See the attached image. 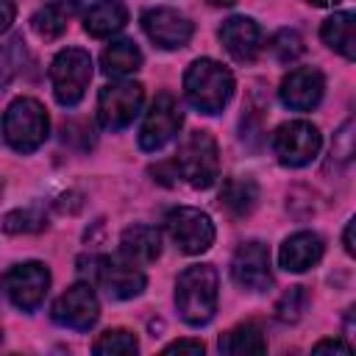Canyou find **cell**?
<instances>
[{
    "mask_svg": "<svg viewBox=\"0 0 356 356\" xmlns=\"http://www.w3.org/2000/svg\"><path fill=\"white\" fill-rule=\"evenodd\" d=\"M184 92L197 111L217 114L234 95V75L214 58H195L184 75Z\"/></svg>",
    "mask_w": 356,
    "mask_h": 356,
    "instance_id": "cell-2",
    "label": "cell"
},
{
    "mask_svg": "<svg viewBox=\"0 0 356 356\" xmlns=\"http://www.w3.org/2000/svg\"><path fill=\"white\" fill-rule=\"evenodd\" d=\"M164 353H203V342H197V339H178V342H170L167 348H164Z\"/></svg>",
    "mask_w": 356,
    "mask_h": 356,
    "instance_id": "cell-29",
    "label": "cell"
},
{
    "mask_svg": "<svg viewBox=\"0 0 356 356\" xmlns=\"http://www.w3.org/2000/svg\"><path fill=\"white\" fill-rule=\"evenodd\" d=\"M220 42L236 61H253L261 50V31L250 17H231L220 28Z\"/></svg>",
    "mask_w": 356,
    "mask_h": 356,
    "instance_id": "cell-16",
    "label": "cell"
},
{
    "mask_svg": "<svg viewBox=\"0 0 356 356\" xmlns=\"http://www.w3.org/2000/svg\"><path fill=\"white\" fill-rule=\"evenodd\" d=\"M145 100L142 83L136 81H117L100 89L97 97V120L106 131H120L134 122Z\"/></svg>",
    "mask_w": 356,
    "mask_h": 356,
    "instance_id": "cell-7",
    "label": "cell"
},
{
    "mask_svg": "<svg viewBox=\"0 0 356 356\" xmlns=\"http://www.w3.org/2000/svg\"><path fill=\"white\" fill-rule=\"evenodd\" d=\"M231 275L234 281L248 292H264L273 284L270 273V250L261 242H245L236 248L231 259Z\"/></svg>",
    "mask_w": 356,
    "mask_h": 356,
    "instance_id": "cell-13",
    "label": "cell"
},
{
    "mask_svg": "<svg viewBox=\"0 0 356 356\" xmlns=\"http://www.w3.org/2000/svg\"><path fill=\"white\" fill-rule=\"evenodd\" d=\"M270 53H273L281 64H289V61L300 58V53H303V39H300V33L292 31V28L278 31V33L270 39Z\"/></svg>",
    "mask_w": 356,
    "mask_h": 356,
    "instance_id": "cell-27",
    "label": "cell"
},
{
    "mask_svg": "<svg viewBox=\"0 0 356 356\" xmlns=\"http://www.w3.org/2000/svg\"><path fill=\"white\" fill-rule=\"evenodd\" d=\"M120 253L134 264H150L161 256V234L153 225H131L120 236Z\"/></svg>",
    "mask_w": 356,
    "mask_h": 356,
    "instance_id": "cell-18",
    "label": "cell"
},
{
    "mask_svg": "<svg viewBox=\"0 0 356 356\" xmlns=\"http://www.w3.org/2000/svg\"><path fill=\"white\" fill-rule=\"evenodd\" d=\"M128 22V11L120 0H97L89 6V11L83 14V28L89 36H111L117 33L122 25Z\"/></svg>",
    "mask_w": 356,
    "mask_h": 356,
    "instance_id": "cell-20",
    "label": "cell"
},
{
    "mask_svg": "<svg viewBox=\"0 0 356 356\" xmlns=\"http://www.w3.org/2000/svg\"><path fill=\"white\" fill-rule=\"evenodd\" d=\"M217 270L211 264H192L175 281V306L184 323L203 325L217 312Z\"/></svg>",
    "mask_w": 356,
    "mask_h": 356,
    "instance_id": "cell-1",
    "label": "cell"
},
{
    "mask_svg": "<svg viewBox=\"0 0 356 356\" xmlns=\"http://www.w3.org/2000/svg\"><path fill=\"white\" fill-rule=\"evenodd\" d=\"M175 170L178 175L195 186V189H209L217 175H220V159H217V142L206 131H192L186 139L178 145L175 156Z\"/></svg>",
    "mask_w": 356,
    "mask_h": 356,
    "instance_id": "cell-4",
    "label": "cell"
},
{
    "mask_svg": "<svg viewBox=\"0 0 356 356\" xmlns=\"http://www.w3.org/2000/svg\"><path fill=\"white\" fill-rule=\"evenodd\" d=\"M95 281L100 284V289L114 298V300H128L136 298L145 289V273L139 270V264H134L131 259L120 256H103L95 261Z\"/></svg>",
    "mask_w": 356,
    "mask_h": 356,
    "instance_id": "cell-11",
    "label": "cell"
},
{
    "mask_svg": "<svg viewBox=\"0 0 356 356\" xmlns=\"http://www.w3.org/2000/svg\"><path fill=\"white\" fill-rule=\"evenodd\" d=\"M14 14H17L14 0H0V33L8 31V25L14 22Z\"/></svg>",
    "mask_w": 356,
    "mask_h": 356,
    "instance_id": "cell-31",
    "label": "cell"
},
{
    "mask_svg": "<svg viewBox=\"0 0 356 356\" xmlns=\"http://www.w3.org/2000/svg\"><path fill=\"white\" fill-rule=\"evenodd\" d=\"M323 259V239L314 231H298L284 239L278 250V261L286 273H303Z\"/></svg>",
    "mask_w": 356,
    "mask_h": 356,
    "instance_id": "cell-17",
    "label": "cell"
},
{
    "mask_svg": "<svg viewBox=\"0 0 356 356\" xmlns=\"http://www.w3.org/2000/svg\"><path fill=\"white\" fill-rule=\"evenodd\" d=\"M320 36H323V42L331 50H337L348 61L356 58V17H353V11H337V14H331L323 22Z\"/></svg>",
    "mask_w": 356,
    "mask_h": 356,
    "instance_id": "cell-19",
    "label": "cell"
},
{
    "mask_svg": "<svg viewBox=\"0 0 356 356\" xmlns=\"http://www.w3.org/2000/svg\"><path fill=\"white\" fill-rule=\"evenodd\" d=\"M92 350H95L97 356H131V353L139 350V342H136V337H134L131 331H125V328H108V331H103V334L95 339Z\"/></svg>",
    "mask_w": 356,
    "mask_h": 356,
    "instance_id": "cell-25",
    "label": "cell"
},
{
    "mask_svg": "<svg viewBox=\"0 0 356 356\" xmlns=\"http://www.w3.org/2000/svg\"><path fill=\"white\" fill-rule=\"evenodd\" d=\"M100 67H103L106 75L122 78V75H131V72H136L142 67V53L131 39H117L103 50Z\"/></svg>",
    "mask_w": 356,
    "mask_h": 356,
    "instance_id": "cell-24",
    "label": "cell"
},
{
    "mask_svg": "<svg viewBox=\"0 0 356 356\" xmlns=\"http://www.w3.org/2000/svg\"><path fill=\"white\" fill-rule=\"evenodd\" d=\"M75 11H78V0H53V3L42 6V8L33 14L31 28H33L36 36H42V39H58V36L67 31V25H70V19L75 17Z\"/></svg>",
    "mask_w": 356,
    "mask_h": 356,
    "instance_id": "cell-22",
    "label": "cell"
},
{
    "mask_svg": "<svg viewBox=\"0 0 356 356\" xmlns=\"http://www.w3.org/2000/svg\"><path fill=\"white\" fill-rule=\"evenodd\" d=\"M100 317L97 295L89 284H72L53 303V320L72 331H89Z\"/></svg>",
    "mask_w": 356,
    "mask_h": 356,
    "instance_id": "cell-12",
    "label": "cell"
},
{
    "mask_svg": "<svg viewBox=\"0 0 356 356\" xmlns=\"http://www.w3.org/2000/svg\"><path fill=\"white\" fill-rule=\"evenodd\" d=\"M181 108L175 103V97L170 92L156 95V100L150 103V111L145 114V122L139 128V145L142 150H161L167 142H172L181 131Z\"/></svg>",
    "mask_w": 356,
    "mask_h": 356,
    "instance_id": "cell-10",
    "label": "cell"
},
{
    "mask_svg": "<svg viewBox=\"0 0 356 356\" xmlns=\"http://www.w3.org/2000/svg\"><path fill=\"white\" fill-rule=\"evenodd\" d=\"M50 131L47 111L33 97H17L3 114V136L17 153H33Z\"/></svg>",
    "mask_w": 356,
    "mask_h": 356,
    "instance_id": "cell-3",
    "label": "cell"
},
{
    "mask_svg": "<svg viewBox=\"0 0 356 356\" xmlns=\"http://www.w3.org/2000/svg\"><path fill=\"white\" fill-rule=\"evenodd\" d=\"M164 228L170 234V239L178 245V250L195 256L211 248L214 242V222L206 211L192 209V206H178L172 211H167L164 217Z\"/></svg>",
    "mask_w": 356,
    "mask_h": 356,
    "instance_id": "cell-6",
    "label": "cell"
},
{
    "mask_svg": "<svg viewBox=\"0 0 356 356\" xmlns=\"http://www.w3.org/2000/svg\"><path fill=\"white\" fill-rule=\"evenodd\" d=\"M325 350H331V353H350V345L348 342H342V339H320L317 345H314V353H325Z\"/></svg>",
    "mask_w": 356,
    "mask_h": 356,
    "instance_id": "cell-30",
    "label": "cell"
},
{
    "mask_svg": "<svg viewBox=\"0 0 356 356\" xmlns=\"http://www.w3.org/2000/svg\"><path fill=\"white\" fill-rule=\"evenodd\" d=\"M323 89H325V78L320 70L314 67H295L284 75L281 81V103L292 111H309L320 103L323 97Z\"/></svg>",
    "mask_w": 356,
    "mask_h": 356,
    "instance_id": "cell-15",
    "label": "cell"
},
{
    "mask_svg": "<svg viewBox=\"0 0 356 356\" xmlns=\"http://www.w3.org/2000/svg\"><path fill=\"white\" fill-rule=\"evenodd\" d=\"M50 286V273L42 261H25V264H14L6 275H3V289L8 295V300L19 309V312H33Z\"/></svg>",
    "mask_w": 356,
    "mask_h": 356,
    "instance_id": "cell-9",
    "label": "cell"
},
{
    "mask_svg": "<svg viewBox=\"0 0 356 356\" xmlns=\"http://www.w3.org/2000/svg\"><path fill=\"white\" fill-rule=\"evenodd\" d=\"M44 225L47 220L39 209H17V211H8L3 220V228L8 234H33V231H42Z\"/></svg>",
    "mask_w": 356,
    "mask_h": 356,
    "instance_id": "cell-28",
    "label": "cell"
},
{
    "mask_svg": "<svg viewBox=\"0 0 356 356\" xmlns=\"http://www.w3.org/2000/svg\"><path fill=\"white\" fill-rule=\"evenodd\" d=\"M209 3H211V6H234L236 0H209Z\"/></svg>",
    "mask_w": 356,
    "mask_h": 356,
    "instance_id": "cell-34",
    "label": "cell"
},
{
    "mask_svg": "<svg viewBox=\"0 0 356 356\" xmlns=\"http://www.w3.org/2000/svg\"><path fill=\"white\" fill-rule=\"evenodd\" d=\"M256 200H259V186L248 175H234L220 189V206L231 217H248L256 209Z\"/></svg>",
    "mask_w": 356,
    "mask_h": 356,
    "instance_id": "cell-21",
    "label": "cell"
},
{
    "mask_svg": "<svg viewBox=\"0 0 356 356\" xmlns=\"http://www.w3.org/2000/svg\"><path fill=\"white\" fill-rule=\"evenodd\" d=\"M306 3H312V6H337L339 0H306Z\"/></svg>",
    "mask_w": 356,
    "mask_h": 356,
    "instance_id": "cell-33",
    "label": "cell"
},
{
    "mask_svg": "<svg viewBox=\"0 0 356 356\" xmlns=\"http://www.w3.org/2000/svg\"><path fill=\"white\" fill-rule=\"evenodd\" d=\"M220 353L231 356H250V353H267V339L264 331L256 323H242L234 325L220 337Z\"/></svg>",
    "mask_w": 356,
    "mask_h": 356,
    "instance_id": "cell-23",
    "label": "cell"
},
{
    "mask_svg": "<svg viewBox=\"0 0 356 356\" xmlns=\"http://www.w3.org/2000/svg\"><path fill=\"white\" fill-rule=\"evenodd\" d=\"M306 306H309L306 289H303V286H289V289L278 298V303H275V317H278L281 323H298V320L303 317Z\"/></svg>",
    "mask_w": 356,
    "mask_h": 356,
    "instance_id": "cell-26",
    "label": "cell"
},
{
    "mask_svg": "<svg viewBox=\"0 0 356 356\" xmlns=\"http://www.w3.org/2000/svg\"><path fill=\"white\" fill-rule=\"evenodd\" d=\"M273 150L284 167H303L320 153V131L306 120L284 122L273 134Z\"/></svg>",
    "mask_w": 356,
    "mask_h": 356,
    "instance_id": "cell-8",
    "label": "cell"
},
{
    "mask_svg": "<svg viewBox=\"0 0 356 356\" xmlns=\"http://www.w3.org/2000/svg\"><path fill=\"white\" fill-rule=\"evenodd\" d=\"M92 81V58L81 47L61 50L50 64V83L53 95L61 106H75L86 95V86Z\"/></svg>",
    "mask_w": 356,
    "mask_h": 356,
    "instance_id": "cell-5",
    "label": "cell"
},
{
    "mask_svg": "<svg viewBox=\"0 0 356 356\" xmlns=\"http://www.w3.org/2000/svg\"><path fill=\"white\" fill-rule=\"evenodd\" d=\"M142 28L161 50H178L192 39V22L175 8H150L142 14Z\"/></svg>",
    "mask_w": 356,
    "mask_h": 356,
    "instance_id": "cell-14",
    "label": "cell"
},
{
    "mask_svg": "<svg viewBox=\"0 0 356 356\" xmlns=\"http://www.w3.org/2000/svg\"><path fill=\"white\" fill-rule=\"evenodd\" d=\"M345 250L353 256V220H348V225H345Z\"/></svg>",
    "mask_w": 356,
    "mask_h": 356,
    "instance_id": "cell-32",
    "label": "cell"
}]
</instances>
